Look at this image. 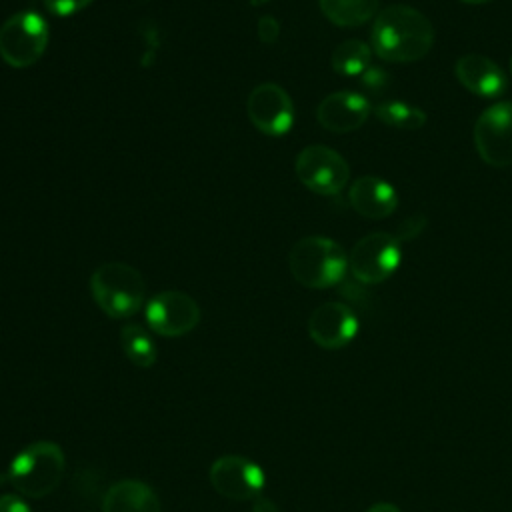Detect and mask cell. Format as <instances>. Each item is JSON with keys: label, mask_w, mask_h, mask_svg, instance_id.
<instances>
[{"label": "cell", "mask_w": 512, "mask_h": 512, "mask_svg": "<svg viewBox=\"0 0 512 512\" xmlns=\"http://www.w3.org/2000/svg\"><path fill=\"white\" fill-rule=\"evenodd\" d=\"M434 38V26L420 10L392 4L376 14L370 48L384 62L408 64L422 60L432 50Z\"/></svg>", "instance_id": "obj_1"}, {"label": "cell", "mask_w": 512, "mask_h": 512, "mask_svg": "<svg viewBox=\"0 0 512 512\" xmlns=\"http://www.w3.org/2000/svg\"><path fill=\"white\" fill-rule=\"evenodd\" d=\"M64 472L66 456L60 444L36 440L12 458L6 478L16 494L24 498H46L60 486Z\"/></svg>", "instance_id": "obj_2"}, {"label": "cell", "mask_w": 512, "mask_h": 512, "mask_svg": "<svg viewBox=\"0 0 512 512\" xmlns=\"http://www.w3.org/2000/svg\"><path fill=\"white\" fill-rule=\"evenodd\" d=\"M288 268L292 278L312 290H324L340 284L348 270V254L344 248L326 236L300 238L290 254Z\"/></svg>", "instance_id": "obj_3"}, {"label": "cell", "mask_w": 512, "mask_h": 512, "mask_svg": "<svg viewBox=\"0 0 512 512\" xmlns=\"http://www.w3.org/2000/svg\"><path fill=\"white\" fill-rule=\"evenodd\" d=\"M96 306L114 320L134 316L146 298L144 276L126 262L100 264L88 280Z\"/></svg>", "instance_id": "obj_4"}, {"label": "cell", "mask_w": 512, "mask_h": 512, "mask_svg": "<svg viewBox=\"0 0 512 512\" xmlns=\"http://www.w3.org/2000/svg\"><path fill=\"white\" fill-rule=\"evenodd\" d=\"M50 28L42 14L20 10L0 26V58L12 68H30L46 52Z\"/></svg>", "instance_id": "obj_5"}, {"label": "cell", "mask_w": 512, "mask_h": 512, "mask_svg": "<svg viewBox=\"0 0 512 512\" xmlns=\"http://www.w3.org/2000/svg\"><path fill=\"white\" fill-rule=\"evenodd\" d=\"M294 172L300 184L320 196L340 194L350 180L348 162L324 144H310L302 148L294 160Z\"/></svg>", "instance_id": "obj_6"}, {"label": "cell", "mask_w": 512, "mask_h": 512, "mask_svg": "<svg viewBox=\"0 0 512 512\" xmlns=\"http://www.w3.org/2000/svg\"><path fill=\"white\" fill-rule=\"evenodd\" d=\"M400 240L388 232H370L362 236L348 254V270L360 284H380L400 266Z\"/></svg>", "instance_id": "obj_7"}, {"label": "cell", "mask_w": 512, "mask_h": 512, "mask_svg": "<svg viewBox=\"0 0 512 512\" xmlns=\"http://www.w3.org/2000/svg\"><path fill=\"white\" fill-rule=\"evenodd\" d=\"M198 302L182 290H162L154 294L144 308L148 328L164 338H180L200 324Z\"/></svg>", "instance_id": "obj_8"}, {"label": "cell", "mask_w": 512, "mask_h": 512, "mask_svg": "<svg viewBox=\"0 0 512 512\" xmlns=\"http://www.w3.org/2000/svg\"><path fill=\"white\" fill-rule=\"evenodd\" d=\"M208 480L222 498L234 502H252L266 486V474L260 464L240 454H224L216 458L210 464Z\"/></svg>", "instance_id": "obj_9"}, {"label": "cell", "mask_w": 512, "mask_h": 512, "mask_svg": "<svg viewBox=\"0 0 512 512\" xmlns=\"http://www.w3.org/2000/svg\"><path fill=\"white\" fill-rule=\"evenodd\" d=\"M474 146L488 166H512V102L492 104L478 116Z\"/></svg>", "instance_id": "obj_10"}, {"label": "cell", "mask_w": 512, "mask_h": 512, "mask_svg": "<svg viewBox=\"0 0 512 512\" xmlns=\"http://www.w3.org/2000/svg\"><path fill=\"white\" fill-rule=\"evenodd\" d=\"M246 114L252 126L266 136H284L294 124L292 98L274 82H264L250 90Z\"/></svg>", "instance_id": "obj_11"}, {"label": "cell", "mask_w": 512, "mask_h": 512, "mask_svg": "<svg viewBox=\"0 0 512 512\" xmlns=\"http://www.w3.org/2000/svg\"><path fill=\"white\" fill-rule=\"evenodd\" d=\"M358 332V318L344 302H324L308 318V336L324 350L344 348Z\"/></svg>", "instance_id": "obj_12"}, {"label": "cell", "mask_w": 512, "mask_h": 512, "mask_svg": "<svg viewBox=\"0 0 512 512\" xmlns=\"http://www.w3.org/2000/svg\"><path fill=\"white\" fill-rule=\"evenodd\" d=\"M370 102L360 92L340 90L332 92L316 108L318 124L336 134H346L358 130L370 116Z\"/></svg>", "instance_id": "obj_13"}, {"label": "cell", "mask_w": 512, "mask_h": 512, "mask_svg": "<svg viewBox=\"0 0 512 512\" xmlns=\"http://www.w3.org/2000/svg\"><path fill=\"white\" fill-rule=\"evenodd\" d=\"M454 74L468 92L482 98H496L508 86V78L504 70L494 60L482 54L460 56L456 60Z\"/></svg>", "instance_id": "obj_14"}, {"label": "cell", "mask_w": 512, "mask_h": 512, "mask_svg": "<svg viewBox=\"0 0 512 512\" xmlns=\"http://www.w3.org/2000/svg\"><path fill=\"white\" fill-rule=\"evenodd\" d=\"M348 202L360 216L380 220L396 210L398 194L390 182L378 176H360L350 184Z\"/></svg>", "instance_id": "obj_15"}, {"label": "cell", "mask_w": 512, "mask_h": 512, "mask_svg": "<svg viewBox=\"0 0 512 512\" xmlns=\"http://www.w3.org/2000/svg\"><path fill=\"white\" fill-rule=\"evenodd\" d=\"M102 512H162L156 490L138 478L114 482L102 498Z\"/></svg>", "instance_id": "obj_16"}, {"label": "cell", "mask_w": 512, "mask_h": 512, "mask_svg": "<svg viewBox=\"0 0 512 512\" xmlns=\"http://www.w3.org/2000/svg\"><path fill=\"white\" fill-rule=\"evenodd\" d=\"M320 12L340 28L362 26L378 14L380 0H318Z\"/></svg>", "instance_id": "obj_17"}, {"label": "cell", "mask_w": 512, "mask_h": 512, "mask_svg": "<svg viewBox=\"0 0 512 512\" xmlns=\"http://www.w3.org/2000/svg\"><path fill=\"white\" fill-rule=\"evenodd\" d=\"M120 346L124 350V356L136 368H152L156 364V344L144 326L134 322L124 324L120 330Z\"/></svg>", "instance_id": "obj_18"}, {"label": "cell", "mask_w": 512, "mask_h": 512, "mask_svg": "<svg viewBox=\"0 0 512 512\" xmlns=\"http://www.w3.org/2000/svg\"><path fill=\"white\" fill-rule=\"evenodd\" d=\"M370 58L372 48L358 38H350L334 48L330 64L340 76H360L370 66Z\"/></svg>", "instance_id": "obj_19"}, {"label": "cell", "mask_w": 512, "mask_h": 512, "mask_svg": "<svg viewBox=\"0 0 512 512\" xmlns=\"http://www.w3.org/2000/svg\"><path fill=\"white\" fill-rule=\"evenodd\" d=\"M374 116L392 128L400 130H418L426 124V112L418 106H412L402 100H384L374 106Z\"/></svg>", "instance_id": "obj_20"}, {"label": "cell", "mask_w": 512, "mask_h": 512, "mask_svg": "<svg viewBox=\"0 0 512 512\" xmlns=\"http://www.w3.org/2000/svg\"><path fill=\"white\" fill-rule=\"evenodd\" d=\"M392 80L390 74L380 68V66H368L362 74H360V88H362V96H382L384 92H388Z\"/></svg>", "instance_id": "obj_21"}, {"label": "cell", "mask_w": 512, "mask_h": 512, "mask_svg": "<svg viewBox=\"0 0 512 512\" xmlns=\"http://www.w3.org/2000/svg\"><path fill=\"white\" fill-rule=\"evenodd\" d=\"M426 224H428V220H426L424 214H410V216H406L404 220H400V224L396 226V234H394V236H396L400 242L414 240L416 236H420V234L424 232Z\"/></svg>", "instance_id": "obj_22"}, {"label": "cell", "mask_w": 512, "mask_h": 512, "mask_svg": "<svg viewBox=\"0 0 512 512\" xmlns=\"http://www.w3.org/2000/svg\"><path fill=\"white\" fill-rule=\"evenodd\" d=\"M44 2V8L54 14V16H60V18H66V16H74L78 12H82L84 8H88L94 0H42Z\"/></svg>", "instance_id": "obj_23"}, {"label": "cell", "mask_w": 512, "mask_h": 512, "mask_svg": "<svg viewBox=\"0 0 512 512\" xmlns=\"http://www.w3.org/2000/svg\"><path fill=\"white\" fill-rule=\"evenodd\" d=\"M256 34H258L260 42H264V44H274V42L278 40V36H280V22H278L274 16H270V14L260 16V18H258Z\"/></svg>", "instance_id": "obj_24"}, {"label": "cell", "mask_w": 512, "mask_h": 512, "mask_svg": "<svg viewBox=\"0 0 512 512\" xmlns=\"http://www.w3.org/2000/svg\"><path fill=\"white\" fill-rule=\"evenodd\" d=\"M0 512H32L24 496L20 494H0Z\"/></svg>", "instance_id": "obj_25"}, {"label": "cell", "mask_w": 512, "mask_h": 512, "mask_svg": "<svg viewBox=\"0 0 512 512\" xmlns=\"http://www.w3.org/2000/svg\"><path fill=\"white\" fill-rule=\"evenodd\" d=\"M252 512H280V508L276 506L274 500H270L268 496L260 494L252 500Z\"/></svg>", "instance_id": "obj_26"}, {"label": "cell", "mask_w": 512, "mask_h": 512, "mask_svg": "<svg viewBox=\"0 0 512 512\" xmlns=\"http://www.w3.org/2000/svg\"><path fill=\"white\" fill-rule=\"evenodd\" d=\"M366 512H402V510L392 502H376Z\"/></svg>", "instance_id": "obj_27"}, {"label": "cell", "mask_w": 512, "mask_h": 512, "mask_svg": "<svg viewBox=\"0 0 512 512\" xmlns=\"http://www.w3.org/2000/svg\"><path fill=\"white\" fill-rule=\"evenodd\" d=\"M460 2L472 4V6H480V4H488V2H492V0H460Z\"/></svg>", "instance_id": "obj_28"}, {"label": "cell", "mask_w": 512, "mask_h": 512, "mask_svg": "<svg viewBox=\"0 0 512 512\" xmlns=\"http://www.w3.org/2000/svg\"><path fill=\"white\" fill-rule=\"evenodd\" d=\"M250 6H262V4H268L270 0H248Z\"/></svg>", "instance_id": "obj_29"}, {"label": "cell", "mask_w": 512, "mask_h": 512, "mask_svg": "<svg viewBox=\"0 0 512 512\" xmlns=\"http://www.w3.org/2000/svg\"><path fill=\"white\" fill-rule=\"evenodd\" d=\"M510 76H512V60H510Z\"/></svg>", "instance_id": "obj_30"}]
</instances>
